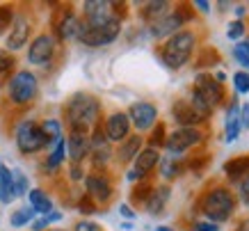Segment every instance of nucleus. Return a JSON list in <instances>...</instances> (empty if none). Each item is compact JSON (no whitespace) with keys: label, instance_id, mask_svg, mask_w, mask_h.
I'll return each instance as SVG.
<instances>
[{"label":"nucleus","instance_id":"c03bdc74","mask_svg":"<svg viewBox=\"0 0 249 231\" xmlns=\"http://www.w3.org/2000/svg\"><path fill=\"white\" fill-rule=\"evenodd\" d=\"M69 176H71V181H83V176H85L83 165H73V163H71V170H69Z\"/></svg>","mask_w":249,"mask_h":231},{"label":"nucleus","instance_id":"e433bc0d","mask_svg":"<svg viewBox=\"0 0 249 231\" xmlns=\"http://www.w3.org/2000/svg\"><path fill=\"white\" fill-rule=\"evenodd\" d=\"M233 87L238 94H249V74L247 71H238L233 74Z\"/></svg>","mask_w":249,"mask_h":231},{"label":"nucleus","instance_id":"b1692460","mask_svg":"<svg viewBox=\"0 0 249 231\" xmlns=\"http://www.w3.org/2000/svg\"><path fill=\"white\" fill-rule=\"evenodd\" d=\"M142 144H144V140L140 137V135H128V137L119 144L117 158H119L121 163H130V160H135V156L142 151Z\"/></svg>","mask_w":249,"mask_h":231},{"label":"nucleus","instance_id":"de8ad7c7","mask_svg":"<svg viewBox=\"0 0 249 231\" xmlns=\"http://www.w3.org/2000/svg\"><path fill=\"white\" fill-rule=\"evenodd\" d=\"M195 7L201 12V14H211V2H206V0H196Z\"/></svg>","mask_w":249,"mask_h":231},{"label":"nucleus","instance_id":"9b49d317","mask_svg":"<svg viewBox=\"0 0 249 231\" xmlns=\"http://www.w3.org/2000/svg\"><path fill=\"white\" fill-rule=\"evenodd\" d=\"M85 188H87V197L94 204H107L112 199V183L103 172L85 174Z\"/></svg>","mask_w":249,"mask_h":231},{"label":"nucleus","instance_id":"c756f323","mask_svg":"<svg viewBox=\"0 0 249 231\" xmlns=\"http://www.w3.org/2000/svg\"><path fill=\"white\" fill-rule=\"evenodd\" d=\"M32 217H35V211L28 206V209H18L12 213L9 217V224L12 227H25V224H32Z\"/></svg>","mask_w":249,"mask_h":231},{"label":"nucleus","instance_id":"a878e982","mask_svg":"<svg viewBox=\"0 0 249 231\" xmlns=\"http://www.w3.org/2000/svg\"><path fill=\"white\" fill-rule=\"evenodd\" d=\"M169 2H165V0H158V2H146L142 7V16L146 19L149 23H153V21H158L160 16H165L167 12H169Z\"/></svg>","mask_w":249,"mask_h":231},{"label":"nucleus","instance_id":"6e6552de","mask_svg":"<svg viewBox=\"0 0 249 231\" xmlns=\"http://www.w3.org/2000/svg\"><path fill=\"white\" fill-rule=\"evenodd\" d=\"M196 98H201V103H206L211 110H215L217 105L224 103V98H227V92H224V85L222 82L215 80V76L213 74H196L195 78V90H192Z\"/></svg>","mask_w":249,"mask_h":231},{"label":"nucleus","instance_id":"a18cd8bd","mask_svg":"<svg viewBox=\"0 0 249 231\" xmlns=\"http://www.w3.org/2000/svg\"><path fill=\"white\" fill-rule=\"evenodd\" d=\"M192 231H219V224H213V222H196Z\"/></svg>","mask_w":249,"mask_h":231},{"label":"nucleus","instance_id":"4c0bfd02","mask_svg":"<svg viewBox=\"0 0 249 231\" xmlns=\"http://www.w3.org/2000/svg\"><path fill=\"white\" fill-rule=\"evenodd\" d=\"M14 174V188H16V197H21V194H28V176L23 174L21 170L12 172Z\"/></svg>","mask_w":249,"mask_h":231},{"label":"nucleus","instance_id":"1a4fd4ad","mask_svg":"<svg viewBox=\"0 0 249 231\" xmlns=\"http://www.w3.org/2000/svg\"><path fill=\"white\" fill-rule=\"evenodd\" d=\"M204 131L195 126H178L174 133L167 135L165 140V149L172 154V156H178V154H185V151L195 149L204 142Z\"/></svg>","mask_w":249,"mask_h":231},{"label":"nucleus","instance_id":"aec40b11","mask_svg":"<svg viewBox=\"0 0 249 231\" xmlns=\"http://www.w3.org/2000/svg\"><path fill=\"white\" fill-rule=\"evenodd\" d=\"M167 201H169V186H158V188H153L149 199L144 201V209L149 211L151 215H160L165 211Z\"/></svg>","mask_w":249,"mask_h":231},{"label":"nucleus","instance_id":"4be33fe9","mask_svg":"<svg viewBox=\"0 0 249 231\" xmlns=\"http://www.w3.org/2000/svg\"><path fill=\"white\" fill-rule=\"evenodd\" d=\"M224 174L229 181H240L249 174V156H235L224 163Z\"/></svg>","mask_w":249,"mask_h":231},{"label":"nucleus","instance_id":"f257e3e1","mask_svg":"<svg viewBox=\"0 0 249 231\" xmlns=\"http://www.w3.org/2000/svg\"><path fill=\"white\" fill-rule=\"evenodd\" d=\"M98 115H101V101L87 92H76L64 108V117H67L69 126L78 133H89L91 128H96Z\"/></svg>","mask_w":249,"mask_h":231},{"label":"nucleus","instance_id":"412c9836","mask_svg":"<svg viewBox=\"0 0 249 231\" xmlns=\"http://www.w3.org/2000/svg\"><path fill=\"white\" fill-rule=\"evenodd\" d=\"M28 199H30V209L35 211V215H48V213H53V199L41 188H32L30 192H28Z\"/></svg>","mask_w":249,"mask_h":231},{"label":"nucleus","instance_id":"2f4dec72","mask_svg":"<svg viewBox=\"0 0 249 231\" xmlns=\"http://www.w3.org/2000/svg\"><path fill=\"white\" fill-rule=\"evenodd\" d=\"M60 220H62V213L53 211V213H48V215H39V220H35V222L30 224V229H32V231H44L48 224L60 222Z\"/></svg>","mask_w":249,"mask_h":231},{"label":"nucleus","instance_id":"8fccbe9b","mask_svg":"<svg viewBox=\"0 0 249 231\" xmlns=\"http://www.w3.org/2000/svg\"><path fill=\"white\" fill-rule=\"evenodd\" d=\"M238 48H240V51H242V53H245V55H247V58H249V39H245L242 44H238Z\"/></svg>","mask_w":249,"mask_h":231},{"label":"nucleus","instance_id":"393cba45","mask_svg":"<svg viewBox=\"0 0 249 231\" xmlns=\"http://www.w3.org/2000/svg\"><path fill=\"white\" fill-rule=\"evenodd\" d=\"M160 174L165 176L167 181L172 179H178L181 176V172L185 170V163H183L178 156H167V158H160Z\"/></svg>","mask_w":249,"mask_h":231},{"label":"nucleus","instance_id":"473e14b6","mask_svg":"<svg viewBox=\"0 0 249 231\" xmlns=\"http://www.w3.org/2000/svg\"><path fill=\"white\" fill-rule=\"evenodd\" d=\"M165 140H167V128L162 121H158L156 124V128L151 131V137H149V147H153V149H158V147H165Z\"/></svg>","mask_w":249,"mask_h":231},{"label":"nucleus","instance_id":"c9c22d12","mask_svg":"<svg viewBox=\"0 0 249 231\" xmlns=\"http://www.w3.org/2000/svg\"><path fill=\"white\" fill-rule=\"evenodd\" d=\"M247 35V25L242 21H231L227 25V37L229 39H233V41H238V39H242Z\"/></svg>","mask_w":249,"mask_h":231},{"label":"nucleus","instance_id":"c85d7f7f","mask_svg":"<svg viewBox=\"0 0 249 231\" xmlns=\"http://www.w3.org/2000/svg\"><path fill=\"white\" fill-rule=\"evenodd\" d=\"M219 64V53L217 48H213V46H204L201 53H199V58H196L195 67L196 69H206V67H215Z\"/></svg>","mask_w":249,"mask_h":231},{"label":"nucleus","instance_id":"7ed1b4c3","mask_svg":"<svg viewBox=\"0 0 249 231\" xmlns=\"http://www.w3.org/2000/svg\"><path fill=\"white\" fill-rule=\"evenodd\" d=\"M199 209L206 215V222H213V224L229 222L235 213V197L227 186H213L201 197Z\"/></svg>","mask_w":249,"mask_h":231},{"label":"nucleus","instance_id":"f704fd0d","mask_svg":"<svg viewBox=\"0 0 249 231\" xmlns=\"http://www.w3.org/2000/svg\"><path fill=\"white\" fill-rule=\"evenodd\" d=\"M12 21H14V7L12 5H0V37H2L5 30H9Z\"/></svg>","mask_w":249,"mask_h":231},{"label":"nucleus","instance_id":"f8f14e48","mask_svg":"<svg viewBox=\"0 0 249 231\" xmlns=\"http://www.w3.org/2000/svg\"><path fill=\"white\" fill-rule=\"evenodd\" d=\"M128 119L130 124L137 128V131H149L158 124V108L149 101H137L128 108Z\"/></svg>","mask_w":249,"mask_h":231},{"label":"nucleus","instance_id":"4468645a","mask_svg":"<svg viewBox=\"0 0 249 231\" xmlns=\"http://www.w3.org/2000/svg\"><path fill=\"white\" fill-rule=\"evenodd\" d=\"M30 21L25 19V16H14V21L9 25V32H7V39H5V51H18L23 46L28 44V39H30Z\"/></svg>","mask_w":249,"mask_h":231},{"label":"nucleus","instance_id":"f3484780","mask_svg":"<svg viewBox=\"0 0 249 231\" xmlns=\"http://www.w3.org/2000/svg\"><path fill=\"white\" fill-rule=\"evenodd\" d=\"M89 135L87 133H78V131H71L67 140V154L71 158L73 165H83V160L89 156Z\"/></svg>","mask_w":249,"mask_h":231},{"label":"nucleus","instance_id":"603ef678","mask_svg":"<svg viewBox=\"0 0 249 231\" xmlns=\"http://www.w3.org/2000/svg\"><path fill=\"white\" fill-rule=\"evenodd\" d=\"M53 231H62V229H53Z\"/></svg>","mask_w":249,"mask_h":231},{"label":"nucleus","instance_id":"dca6fc26","mask_svg":"<svg viewBox=\"0 0 249 231\" xmlns=\"http://www.w3.org/2000/svg\"><path fill=\"white\" fill-rule=\"evenodd\" d=\"M172 117H174V121H176L178 126H195V128H199V124H204L201 115H199V112L195 110V105L190 103V101H185V98L174 101Z\"/></svg>","mask_w":249,"mask_h":231},{"label":"nucleus","instance_id":"58836bf2","mask_svg":"<svg viewBox=\"0 0 249 231\" xmlns=\"http://www.w3.org/2000/svg\"><path fill=\"white\" fill-rule=\"evenodd\" d=\"M238 192H240V199L245 206H249V174L245 179H240V186H238Z\"/></svg>","mask_w":249,"mask_h":231},{"label":"nucleus","instance_id":"cd10ccee","mask_svg":"<svg viewBox=\"0 0 249 231\" xmlns=\"http://www.w3.org/2000/svg\"><path fill=\"white\" fill-rule=\"evenodd\" d=\"M39 128H41V133H44L46 142L48 144H55L57 140H62V124L57 119H46L39 124Z\"/></svg>","mask_w":249,"mask_h":231},{"label":"nucleus","instance_id":"20e7f679","mask_svg":"<svg viewBox=\"0 0 249 231\" xmlns=\"http://www.w3.org/2000/svg\"><path fill=\"white\" fill-rule=\"evenodd\" d=\"M121 32V19L114 16L107 23H101V25H87L80 19V30H78V41L89 48H98V46H107L112 44L114 39L119 37Z\"/></svg>","mask_w":249,"mask_h":231},{"label":"nucleus","instance_id":"09e8293b","mask_svg":"<svg viewBox=\"0 0 249 231\" xmlns=\"http://www.w3.org/2000/svg\"><path fill=\"white\" fill-rule=\"evenodd\" d=\"M245 14H247V7H245V5H240V7H235V16H238L235 21H240V19H242Z\"/></svg>","mask_w":249,"mask_h":231},{"label":"nucleus","instance_id":"ea45409f","mask_svg":"<svg viewBox=\"0 0 249 231\" xmlns=\"http://www.w3.org/2000/svg\"><path fill=\"white\" fill-rule=\"evenodd\" d=\"M78 209L83 211L85 215H89V213H94V211H96V204H94V201H91L87 194H83V199L78 201Z\"/></svg>","mask_w":249,"mask_h":231},{"label":"nucleus","instance_id":"2eb2a0df","mask_svg":"<svg viewBox=\"0 0 249 231\" xmlns=\"http://www.w3.org/2000/svg\"><path fill=\"white\" fill-rule=\"evenodd\" d=\"M107 142H124L130 135V119L126 112H112L103 126Z\"/></svg>","mask_w":249,"mask_h":231},{"label":"nucleus","instance_id":"a19ab883","mask_svg":"<svg viewBox=\"0 0 249 231\" xmlns=\"http://www.w3.org/2000/svg\"><path fill=\"white\" fill-rule=\"evenodd\" d=\"M73 231H103L98 224H94V222H89V220H80V222L73 227Z\"/></svg>","mask_w":249,"mask_h":231},{"label":"nucleus","instance_id":"3c124183","mask_svg":"<svg viewBox=\"0 0 249 231\" xmlns=\"http://www.w3.org/2000/svg\"><path fill=\"white\" fill-rule=\"evenodd\" d=\"M156 231H174L172 227H165V224H162V227H156Z\"/></svg>","mask_w":249,"mask_h":231},{"label":"nucleus","instance_id":"6ab92c4d","mask_svg":"<svg viewBox=\"0 0 249 231\" xmlns=\"http://www.w3.org/2000/svg\"><path fill=\"white\" fill-rule=\"evenodd\" d=\"M16 199V188H14V174L7 165L0 163V204H12Z\"/></svg>","mask_w":249,"mask_h":231},{"label":"nucleus","instance_id":"7c9ffc66","mask_svg":"<svg viewBox=\"0 0 249 231\" xmlns=\"http://www.w3.org/2000/svg\"><path fill=\"white\" fill-rule=\"evenodd\" d=\"M16 67V60H14V55L9 51H0V82L5 80L12 71H14Z\"/></svg>","mask_w":249,"mask_h":231},{"label":"nucleus","instance_id":"49530a36","mask_svg":"<svg viewBox=\"0 0 249 231\" xmlns=\"http://www.w3.org/2000/svg\"><path fill=\"white\" fill-rule=\"evenodd\" d=\"M119 213H121L124 217H126V220H135V215H137V213H135L133 209H130L128 204H121V206H119Z\"/></svg>","mask_w":249,"mask_h":231},{"label":"nucleus","instance_id":"ddd939ff","mask_svg":"<svg viewBox=\"0 0 249 231\" xmlns=\"http://www.w3.org/2000/svg\"><path fill=\"white\" fill-rule=\"evenodd\" d=\"M55 48H57L55 37L44 32V35L32 39L30 48H28V62L30 64H48L55 58Z\"/></svg>","mask_w":249,"mask_h":231},{"label":"nucleus","instance_id":"37998d69","mask_svg":"<svg viewBox=\"0 0 249 231\" xmlns=\"http://www.w3.org/2000/svg\"><path fill=\"white\" fill-rule=\"evenodd\" d=\"M233 58H235V60H238V62H240V67H245V71H247V74H249V58H247V55H245V53L240 51V48H238V46H235V48H233Z\"/></svg>","mask_w":249,"mask_h":231},{"label":"nucleus","instance_id":"bb28decb","mask_svg":"<svg viewBox=\"0 0 249 231\" xmlns=\"http://www.w3.org/2000/svg\"><path fill=\"white\" fill-rule=\"evenodd\" d=\"M64 158H67V140L62 137L53 144V151H51V156L46 160V170H57L62 163H64Z\"/></svg>","mask_w":249,"mask_h":231},{"label":"nucleus","instance_id":"72a5a7b5","mask_svg":"<svg viewBox=\"0 0 249 231\" xmlns=\"http://www.w3.org/2000/svg\"><path fill=\"white\" fill-rule=\"evenodd\" d=\"M151 190H153V186L149 183V181H140V183L133 188V201H137V204H144V201L149 199Z\"/></svg>","mask_w":249,"mask_h":231},{"label":"nucleus","instance_id":"0eeeda50","mask_svg":"<svg viewBox=\"0 0 249 231\" xmlns=\"http://www.w3.org/2000/svg\"><path fill=\"white\" fill-rule=\"evenodd\" d=\"M16 147L21 154L25 156H30V154H37L41 151L44 147H48V142H46L44 133H41V128L35 119H23L18 126H16Z\"/></svg>","mask_w":249,"mask_h":231},{"label":"nucleus","instance_id":"423d86ee","mask_svg":"<svg viewBox=\"0 0 249 231\" xmlns=\"http://www.w3.org/2000/svg\"><path fill=\"white\" fill-rule=\"evenodd\" d=\"M188 9H190V5H178V7H174V12H167L165 16H160L158 21L149 23L151 37H156V39L172 37L178 30H183V25L188 21H192V16H195V12H188Z\"/></svg>","mask_w":249,"mask_h":231},{"label":"nucleus","instance_id":"79ce46f5","mask_svg":"<svg viewBox=\"0 0 249 231\" xmlns=\"http://www.w3.org/2000/svg\"><path fill=\"white\" fill-rule=\"evenodd\" d=\"M238 117H240V128H249V103H242L240 105Z\"/></svg>","mask_w":249,"mask_h":231},{"label":"nucleus","instance_id":"f03ea898","mask_svg":"<svg viewBox=\"0 0 249 231\" xmlns=\"http://www.w3.org/2000/svg\"><path fill=\"white\" fill-rule=\"evenodd\" d=\"M196 51V35L195 30H178L176 35L167 39L162 48H160V58L162 64L172 71H178L181 67H185L192 55Z\"/></svg>","mask_w":249,"mask_h":231},{"label":"nucleus","instance_id":"5701e85b","mask_svg":"<svg viewBox=\"0 0 249 231\" xmlns=\"http://www.w3.org/2000/svg\"><path fill=\"white\" fill-rule=\"evenodd\" d=\"M238 112H240V105L235 103V101H231V105H229V112H227V121H224V137H227L229 144L238 140V135H240V131H242Z\"/></svg>","mask_w":249,"mask_h":231},{"label":"nucleus","instance_id":"9d476101","mask_svg":"<svg viewBox=\"0 0 249 231\" xmlns=\"http://www.w3.org/2000/svg\"><path fill=\"white\" fill-rule=\"evenodd\" d=\"M158 163H160L158 149L144 147V149L135 156V160H133V170L126 174V179L133 181V183H140V181H144L153 170H156V167H158Z\"/></svg>","mask_w":249,"mask_h":231},{"label":"nucleus","instance_id":"39448f33","mask_svg":"<svg viewBox=\"0 0 249 231\" xmlns=\"http://www.w3.org/2000/svg\"><path fill=\"white\" fill-rule=\"evenodd\" d=\"M39 94V80L32 71H16L7 80V96L14 105H30Z\"/></svg>","mask_w":249,"mask_h":231},{"label":"nucleus","instance_id":"a211bd4d","mask_svg":"<svg viewBox=\"0 0 249 231\" xmlns=\"http://www.w3.org/2000/svg\"><path fill=\"white\" fill-rule=\"evenodd\" d=\"M78 30H80V19L73 12H64V14L55 21V32L62 41L69 39H78Z\"/></svg>","mask_w":249,"mask_h":231}]
</instances>
